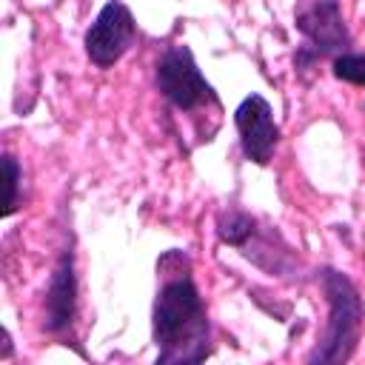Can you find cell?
<instances>
[{
    "instance_id": "6da1fadb",
    "label": "cell",
    "mask_w": 365,
    "mask_h": 365,
    "mask_svg": "<svg viewBox=\"0 0 365 365\" xmlns=\"http://www.w3.org/2000/svg\"><path fill=\"white\" fill-rule=\"evenodd\" d=\"M163 277L154 299L157 362H200L208 356V317L202 297L191 279V262L182 251H168L157 262Z\"/></svg>"
},
{
    "instance_id": "7a4b0ae2",
    "label": "cell",
    "mask_w": 365,
    "mask_h": 365,
    "mask_svg": "<svg viewBox=\"0 0 365 365\" xmlns=\"http://www.w3.org/2000/svg\"><path fill=\"white\" fill-rule=\"evenodd\" d=\"M319 285L328 299V325L308 362H345L356 351L359 331L365 322V305L356 285L334 268L319 271Z\"/></svg>"
},
{
    "instance_id": "3957f363",
    "label": "cell",
    "mask_w": 365,
    "mask_h": 365,
    "mask_svg": "<svg viewBox=\"0 0 365 365\" xmlns=\"http://www.w3.org/2000/svg\"><path fill=\"white\" fill-rule=\"evenodd\" d=\"M157 88L171 106H177L182 111H194L205 103H217V94H214L211 83L200 74L188 46H168L160 54Z\"/></svg>"
},
{
    "instance_id": "277c9868",
    "label": "cell",
    "mask_w": 365,
    "mask_h": 365,
    "mask_svg": "<svg viewBox=\"0 0 365 365\" xmlns=\"http://www.w3.org/2000/svg\"><path fill=\"white\" fill-rule=\"evenodd\" d=\"M297 31L305 37V46L317 57H336L348 51L351 31L345 26L339 0H305L294 14Z\"/></svg>"
},
{
    "instance_id": "5b68a950",
    "label": "cell",
    "mask_w": 365,
    "mask_h": 365,
    "mask_svg": "<svg viewBox=\"0 0 365 365\" xmlns=\"http://www.w3.org/2000/svg\"><path fill=\"white\" fill-rule=\"evenodd\" d=\"M137 26L125 3L108 0L86 31V54L97 68H111L134 43Z\"/></svg>"
},
{
    "instance_id": "8992f818",
    "label": "cell",
    "mask_w": 365,
    "mask_h": 365,
    "mask_svg": "<svg viewBox=\"0 0 365 365\" xmlns=\"http://www.w3.org/2000/svg\"><path fill=\"white\" fill-rule=\"evenodd\" d=\"M234 125L240 131L242 154L257 165H268V160L277 148V140H279V128L274 123L271 103L262 94L245 97L234 111Z\"/></svg>"
},
{
    "instance_id": "52a82bcc",
    "label": "cell",
    "mask_w": 365,
    "mask_h": 365,
    "mask_svg": "<svg viewBox=\"0 0 365 365\" xmlns=\"http://www.w3.org/2000/svg\"><path fill=\"white\" fill-rule=\"evenodd\" d=\"M74 311H77V277H74V259L71 254H63L54 274H51V282H48V291H46V331L57 334V331H66L74 319Z\"/></svg>"
},
{
    "instance_id": "ba28073f",
    "label": "cell",
    "mask_w": 365,
    "mask_h": 365,
    "mask_svg": "<svg viewBox=\"0 0 365 365\" xmlns=\"http://www.w3.org/2000/svg\"><path fill=\"white\" fill-rule=\"evenodd\" d=\"M254 234H257V220L251 214H245L240 208L220 211V217H217V237H220V242L242 248Z\"/></svg>"
},
{
    "instance_id": "9c48e42d",
    "label": "cell",
    "mask_w": 365,
    "mask_h": 365,
    "mask_svg": "<svg viewBox=\"0 0 365 365\" xmlns=\"http://www.w3.org/2000/svg\"><path fill=\"white\" fill-rule=\"evenodd\" d=\"M334 77L336 80H345V83H354V86H365V54H351V51H342L334 57Z\"/></svg>"
},
{
    "instance_id": "30bf717a",
    "label": "cell",
    "mask_w": 365,
    "mask_h": 365,
    "mask_svg": "<svg viewBox=\"0 0 365 365\" xmlns=\"http://www.w3.org/2000/svg\"><path fill=\"white\" fill-rule=\"evenodd\" d=\"M3 171H6V208H3V217H11L20 205V197H17V188H20V165L11 154L3 157Z\"/></svg>"
}]
</instances>
